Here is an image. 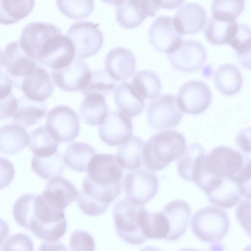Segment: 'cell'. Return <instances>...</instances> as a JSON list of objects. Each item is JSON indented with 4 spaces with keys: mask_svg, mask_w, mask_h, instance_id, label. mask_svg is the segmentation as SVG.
Here are the masks:
<instances>
[{
    "mask_svg": "<svg viewBox=\"0 0 251 251\" xmlns=\"http://www.w3.org/2000/svg\"><path fill=\"white\" fill-rule=\"evenodd\" d=\"M251 38V27L246 24L237 22L235 28L227 44L236 50Z\"/></svg>",
    "mask_w": 251,
    "mask_h": 251,
    "instance_id": "46",
    "label": "cell"
},
{
    "mask_svg": "<svg viewBox=\"0 0 251 251\" xmlns=\"http://www.w3.org/2000/svg\"><path fill=\"white\" fill-rule=\"evenodd\" d=\"M244 6V0H214L211 4L212 17L227 22L235 21Z\"/></svg>",
    "mask_w": 251,
    "mask_h": 251,
    "instance_id": "40",
    "label": "cell"
},
{
    "mask_svg": "<svg viewBox=\"0 0 251 251\" xmlns=\"http://www.w3.org/2000/svg\"><path fill=\"white\" fill-rule=\"evenodd\" d=\"M178 251H201L193 249H189V248H183V249L179 250Z\"/></svg>",
    "mask_w": 251,
    "mask_h": 251,
    "instance_id": "52",
    "label": "cell"
},
{
    "mask_svg": "<svg viewBox=\"0 0 251 251\" xmlns=\"http://www.w3.org/2000/svg\"><path fill=\"white\" fill-rule=\"evenodd\" d=\"M17 106L18 100L12 93L0 98V120L12 116L17 109Z\"/></svg>",
    "mask_w": 251,
    "mask_h": 251,
    "instance_id": "47",
    "label": "cell"
},
{
    "mask_svg": "<svg viewBox=\"0 0 251 251\" xmlns=\"http://www.w3.org/2000/svg\"><path fill=\"white\" fill-rule=\"evenodd\" d=\"M99 23L91 21L74 23L66 33L73 42L75 57L84 58L97 53L103 42V34Z\"/></svg>",
    "mask_w": 251,
    "mask_h": 251,
    "instance_id": "11",
    "label": "cell"
},
{
    "mask_svg": "<svg viewBox=\"0 0 251 251\" xmlns=\"http://www.w3.org/2000/svg\"><path fill=\"white\" fill-rule=\"evenodd\" d=\"M113 98L119 110L129 117L138 116L145 108L144 98L128 82H122L115 87Z\"/></svg>",
    "mask_w": 251,
    "mask_h": 251,
    "instance_id": "24",
    "label": "cell"
},
{
    "mask_svg": "<svg viewBox=\"0 0 251 251\" xmlns=\"http://www.w3.org/2000/svg\"><path fill=\"white\" fill-rule=\"evenodd\" d=\"M248 157L227 146L215 147L204 156L199 176L204 174L234 180Z\"/></svg>",
    "mask_w": 251,
    "mask_h": 251,
    "instance_id": "6",
    "label": "cell"
},
{
    "mask_svg": "<svg viewBox=\"0 0 251 251\" xmlns=\"http://www.w3.org/2000/svg\"><path fill=\"white\" fill-rule=\"evenodd\" d=\"M144 146L142 139L132 135L128 141L119 147L116 157L124 169L132 171L141 167Z\"/></svg>",
    "mask_w": 251,
    "mask_h": 251,
    "instance_id": "33",
    "label": "cell"
},
{
    "mask_svg": "<svg viewBox=\"0 0 251 251\" xmlns=\"http://www.w3.org/2000/svg\"><path fill=\"white\" fill-rule=\"evenodd\" d=\"M235 50V56L240 64L251 70V38Z\"/></svg>",
    "mask_w": 251,
    "mask_h": 251,
    "instance_id": "48",
    "label": "cell"
},
{
    "mask_svg": "<svg viewBox=\"0 0 251 251\" xmlns=\"http://www.w3.org/2000/svg\"><path fill=\"white\" fill-rule=\"evenodd\" d=\"M79 113L87 124L101 125L109 113L104 96L97 93L85 96L79 105Z\"/></svg>",
    "mask_w": 251,
    "mask_h": 251,
    "instance_id": "27",
    "label": "cell"
},
{
    "mask_svg": "<svg viewBox=\"0 0 251 251\" xmlns=\"http://www.w3.org/2000/svg\"><path fill=\"white\" fill-rule=\"evenodd\" d=\"M204 150L199 143H192L177 160V170L179 176L185 180L196 182L201 170Z\"/></svg>",
    "mask_w": 251,
    "mask_h": 251,
    "instance_id": "26",
    "label": "cell"
},
{
    "mask_svg": "<svg viewBox=\"0 0 251 251\" xmlns=\"http://www.w3.org/2000/svg\"><path fill=\"white\" fill-rule=\"evenodd\" d=\"M17 100V108L12 115L16 124L28 127L38 123L46 115L47 107L44 102L30 100L25 95Z\"/></svg>",
    "mask_w": 251,
    "mask_h": 251,
    "instance_id": "28",
    "label": "cell"
},
{
    "mask_svg": "<svg viewBox=\"0 0 251 251\" xmlns=\"http://www.w3.org/2000/svg\"><path fill=\"white\" fill-rule=\"evenodd\" d=\"M59 144L45 126H39L29 133V148L34 156L45 157L53 154L58 151Z\"/></svg>",
    "mask_w": 251,
    "mask_h": 251,
    "instance_id": "36",
    "label": "cell"
},
{
    "mask_svg": "<svg viewBox=\"0 0 251 251\" xmlns=\"http://www.w3.org/2000/svg\"><path fill=\"white\" fill-rule=\"evenodd\" d=\"M131 84L144 99L156 98L161 89L159 77L155 72L150 70H141L135 72Z\"/></svg>",
    "mask_w": 251,
    "mask_h": 251,
    "instance_id": "37",
    "label": "cell"
},
{
    "mask_svg": "<svg viewBox=\"0 0 251 251\" xmlns=\"http://www.w3.org/2000/svg\"><path fill=\"white\" fill-rule=\"evenodd\" d=\"M140 251H162L160 249L157 247L153 246H148L143 248Z\"/></svg>",
    "mask_w": 251,
    "mask_h": 251,
    "instance_id": "51",
    "label": "cell"
},
{
    "mask_svg": "<svg viewBox=\"0 0 251 251\" xmlns=\"http://www.w3.org/2000/svg\"><path fill=\"white\" fill-rule=\"evenodd\" d=\"M133 125L130 117L120 110L110 111L99 126L101 140L110 146H121L132 136Z\"/></svg>",
    "mask_w": 251,
    "mask_h": 251,
    "instance_id": "15",
    "label": "cell"
},
{
    "mask_svg": "<svg viewBox=\"0 0 251 251\" xmlns=\"http://www.w3.org/2000/svg\"><path fill=\"white\" fill-rule=\"evenodd\" d=\"M149 15L148 0H119L116 5V17L123 27L132 28L140 25Z\"/></svg>",
    "mask_w": 251,
    "mask_h": 251,
    "instance_id": "25",
    "label": "cell"
},
{
    "mask_svg": "<svg viewBox=\"0 0 251 251\" xmlns=\"http://www.w3.org/2000/svg\"><path fill=\"white\" fill-rule=\"evenodd\" d=\"M0 251H34L33 242L26 234H14L1 243Z\"/></svg>",
    "mask_w": 251,
    "mask_h": 251,
    "instance_id": "42",
    "label": "cell"
},
{
    "mask_svg": "<svg viewBox=\"0 0 251 251\" xmlns=\"http://www.w3.org/2000/svg\"><path fill=\"white\" fill-rule=\"evenodd\" d=\"M12 212L18 225L45 241L56 242L66 231L64 210L50 203L42 194L22 195L14 202Z\"/></svg>",
    "mask_w": 251,
    "mask_h": 251,
    "instance_id": "1",
    "label": "cell"
},
{
    "mask_svg": "<svg viewBox=\"0 0 251 251\" xmlns=\"http://www.w3.org/2000/svg\"><path fill=\"white\" fill-rule=\"evenodd\" d=\"M236 217L246 233L251 238V200H242L236 209Z\"/></svg>",
    "mask_w": 251,
    "mask_h": 251,
    "instance_id": "45",
    "label": "cell"
},
{
    "mask_svg": "<svg viewBox=\"0 0 251 251\" xmlns=\"http://www.w3.org/2000/svg\"><path fill=\"white\" fill-rule=\"evenodd\" d=\"M149 39L158 51L170 53L182 42L181 34L174 23V17L160 15L152 22L148 30Z\"/></svg>",
    "mask_w": 251,
    "mask_h": 251,
    "instance_id": "14",
    "label": "cell"
},
{
    "mask_svg": "<svg viewBox=\"0 0 251 251\" xmlns=\"http://www.w3.org/2000/svg\"><path fill=\"white\" fill-rule=\"evenodd\" d=\"M45 127L58 142H69L79 134L80 120L76 112L71 107L57 105L48 112Z\"/></svg>",
    "mask_w": 251,
    "mask_h": 251,
    "instance_id": "9",
    "label": "cell"
},
{
    "mask_svg": "<svg viewBox=\"0 0 251 251\" xmlns=\"http://www.w3.org/2000/svg\"><path fill=\"white\" fill-rule=\"evenodd\" d=\"M176 98L183 112L196 115L208 108L211 102L212 94L205 83L200 80L193 79L181 85Z\"/></svg>",
    "mask_w": 251,
    "mask_h": 251,
    "instance_id": "13",
    "label": "cell"
},
{
    "mask_svg": "<svg viewBox=\"0 0 251 251\" xmlns=\"http://www.w3.org/2000/svg\"><path fill=\"white\" fill-rule=\"evenodd\" d=\"M42 194L51 205L64 210L67 206L77 199L79 192L69 180L57 176L48 181Z\"/></svg>",
    "mask_w": 251,
    "mask_h": 251,
    "instance_id": "22",
    "label": "cell"
},
{
    "mask_svg": "<svg viewBox=\"0 0 251 251\" xmlns=\"http://www.w3.org/2000/svg\"><path fill=\"white\" fill-rule=\"evenodd\" d=\"M116 84V81L111 77L106 70H97L92 72L89 82L81 93L84 96L97 93L105 97L114 90Z\"/></svg>",
    "mask_w": 251,
    "mask_h": 251,
    "instance_id": "39",
    "label": "cell"
},
{
    "mask_svg": "<svg viewBox=\"0 0 251 251\" xmlns=\"http://www.w3.org/2000/svg\"><path fill=\"white\" fill-rule=\"evenodd\" d=\"M29 143V134L18 124L4 125L0 128V150L1 152L13 154L22 151Z\"/></svg>",
    "mask_w": 251,
    "mask_h": 251,
    "instance_id": "29",
    "label": "cell"
},
{
    "mask_svg": "<svg viewBox=\"0 0 251 251\" xmlns=\"http://www.w3.org/2000/svg\"><path fill=\"white\" fill-rule=\"evenodd\" d=\"M241 196L251 200V158L249 157L234 178Z\"/></svg>",
    "mask_w": 251,
    "mask_h": 251,
    "instance_id": "44",
    "label": "cell"
},
{
    "mask_svg": "<svg viewBox=\"0 0 251 251\" xmlns=\"http://www.w3.org/2000/svg\"><path fill=\"white\" fill-rule=\"evenodd\" d=\"M145 208L130 202L127 199L117 201L113 209V221L118 236L132 245L142 244L148 239L142 227Z\"/></svg>",
    "mask_w": 251,
    "mask_h": 251,
    "instance_id": "4",
    "label": "cell"
},
{
    "mask_svg": "<svg viewBox=\"0 0 251 251\" xmlns=\"http://www.w3.org/2000/svg\"><path fill=\"white\" fill-rule=\"evenodd\" d=\"M158 180L153 172L145 168L128 172L123 180L126 199L132 203L143 206L157 193Z\"/></svg>",
    "mask_w": 251,
    "mask_h": 251,
    "instance_id": "8",
    "label": "cell"
},
{
    "mask_svg": "<svg viewBox=\"0 0 251 251\" xmlns=\"http://www.w3.org/2000/svg\"><path fill=\"white\" fill-rule=\"evenodd\" d=\"M105 70L115 81L124 80L134 73L136 67L135 57L129 50L124 47L112 49L104 59Z\"/></svg>",
    "mask_w": 251,
    "mask_h": 251,
    "instance_id": "19",
    "label": "cell"
},
{
    "mask_svg": "<svg viewBox=\"0 0 251 251\" xmlns=\"http://www.w3.org/2000/svg\"><path fill=\"white\" fill-rule=\"evenodd\" d=\"M38 251H69L66 247L60 242H46L43 243Z\"/></svg>",
    "mask_w": 251,
    "mask_h": 251,
    "instance_id": "50",
    "label": "cell"
},
{
    "mask_svg": "<svg viewBox=\"0 0 251 251\" xmlns=\"http://www.w3.org/2000/svg\"><path fill=\"white\" fill-rule=\"evenodd\" d=\"M61 33V30L52 24L31 22L23 28L19 43L24 52L36 61L37 55L45 42Z\"/></svg>",
    "mask_w": 251,
    "mask_h": 251,
    "instance_id": "18",
    "label": "cell"
},
{
    "mask_svg": "<svg viewBox=\"0 0 251 251\" xmlns=\"http://www.w3.org/2000/svg\"><path fill=\"white\" fill-rule=\"evenodd\" d=\"M229 224V219L225 211L209 205L199 209L193 215L191 227L194 235L201 241L215 243L226 235Z\"/></svg>",
    "mask_w": 251,
    "mask_h": 251,
    "instance_id": "5",
    "label": "cell"
},
{
    "mask_svg": "<svg viewBox=\"0 0 251 251\" xmlns=\"http://www.w3.org/2000/svg\"><path fill=\"white\" fill-rule=\"evenodd\" d=\"M21 89L30 100L43 102L53 91V83L46 69L37 67L33 72L23 79Z\"/></svg>",
    "mask_w": 251,
    "mask_h": 251,
    "instance_id": "23",
    "label": "cell"
},
{
    "mask_svg": "<svg viewBox=\"0 0 251 251\" xmlns=\"http://www.w3.org/2000/svg\"><path fill=\"white\" fill-rule=\"evenodd\" d=\"M0 22L10 25L18 22L27 16L34 6L33 0H1Z\"/></svg>",
    "mask_w": 251,
    "mask_h": 251,
    "instance_id": "35",
    "label": "cell"
},
{
    "mask_svg": "<svg viewBox=\"0 0 251 251\" xmlns=\"http://www.w3.org/2000/svg\"><path fill=\"white\" fill-rule=\"evenodd\" d=\"M169 229L166 239L175 241L180 238L187 230L191 213L188 203L181 200H175L168 203L161 210Z\"/></svg>",
    "mask_w": 251,
    "mask_h": 251,
    "instance_id": "20",
    "label": "cell"
},
{
    "mask_svg": "<svg viewBox=\"0 0 251 251\" xmlns=\"http://www.w3.org/2000/svg\"><path fill=\"white\" fill-rule=\"evenodd\" d=\"M69 247L71 251H95L96 245L90 234L82 230H77L70 237Z\"/></svg>",
    "mask_w": 251,
    "mask_h": 251,
    "instance_id": "43",
    "label": "cell"
},
{
    "mask_svg": "<svg viewBox=\"0 0 251 251\" xmlns=\"http://www.w3.org/2000/svg\"><path fill=\"white\" fill-rule=\"evenodd\" d=\"M243 251H251V244L248 245L247 247H246Z\"/></svg>",
    "mask_w": 251,
    "mask_h": 251,
    "instance_id": "53",
    "label": "cell"
},
{
    "mask_svg": "<svg viewBox=\"0 0 251 251\" xmlns=\"http://www.w3.org/2000/svg\"><path fill=\"white\" fill-rule=\"evenodd\" d=\"M186 148L185 138L181 133L172 129L161 131L144 144L142 162L151 171H159L179 159Z\"/></svg>",
    "mask_w": 251,
    "mask_h": 251,
    "instance_id": "2",
    "label": "cell"
},
{
    "mask_svg": "<svg viewBox=\"0 0 251 251\" xmlns=\"http://www.w3.org/2000/svg\"><path fill=\"white\" fill-rule=\"evenodd\" d=\"M59 10L67 17L75 20L87 17L94 7V1L90 0H60L56 1Z\"/></svg>",
    "mask_w": 251,
    "mask_h": 251,
    "instance_id": "41",
    "label": "cell"
},
{
    "mask_svg": "<svg viewBox=\"0 0 251 251\" xmlns=\"http://www.w3.org/2000/svg\"><path fill=\"white\" fill-rule=\"evenodd\" d=\"M51 76L54 83L62 90L81 91L89 82L92 72L82 58L75 56L68 66L61 69L52 70Z\"/></svg>",
    "mask_w": 251,
    "mask_h": 251,
    "instance_id": "17",
    "label": "cell"
},
{
    "mask_svg": "<svg viewBox=\"0 0 251 251\" xmlns=\"http://www.w3.org/2000/svg\"><path fill=\"white\" fill-rule=\"evenodd\" d=\"M75 56L72 40L62 33L48 39L40 49L36 61L41 65L52 70H59L69 65Z\"/></svg>",
    "mask_w": 251,
    "mask_h": 251,
    "instance_id": "12",
    "label": "cell"
},
{
    "mask_svg": "<svg viewBox=\"0 0 251 251\" xmlns=\"http://www.w3.org/2000/svg\"><path fill=\"white\" fill-rule=\"evenodd\" d=\"M174 23L181 34H193L201 29L206 22L205 8L197 2H186L177 7Z\"/></svg>",
    "mask_w": 251,
    "mask_h": 251,
    "instance_id": "21",
    "label": "cell"
},
{
    "mask_svg": "<svg viewBox=\"0 0 251 251\" xmlns=\"http://www.w3.org/2000/svg\"><path fill=\"white\" fill-rule=\"evenodd\" d=\"M64 161L62 154L58 151L45 157L33 155L31 166L39 176L44 179H51L60 176L64 172Z\"/></svg>",
    "mask_w": 251,
    "mask_h": 251,
    "instance_id": "34",
    "label": "cell"
},
{
    "mask_svg": "<svg viewBox=\"0 0 251 251\" xmlns=\"http://www.w3.org/2000/svg\"><path fill=\"white\" fill-rule=\"evenodd\" d=\"M237 22H227L209 18L204 28L205 36L210 43L214 45L227 44Z\"/></svg>",
    "mask_w": 251,
    "mask_h": 251,
    "instance_id": "38",
    "label": "cell"
},
{
    "mask_svg": "<svg viewBox=\"0 0 251 251\" xmlns=\"http://www.w3.org/2000/svg\"><path fill=\"white\" fill-rule=\"evenodd\" d=\"M183 115L176 96L170 94L161 95L154 99L149 102L147 110L148 123L155 129L176 126Z\"/></svg>",
    "mask_w": 251,
    "mask_h": 251,
    "instance_id": "10",
    "label": "cell"
},
{
    "mask_svg": "<svg viewBox=\"0 0 251 251\" xmlns=\"http://www.w3.org/2000/svg\"><path fill=\"white\" fill-rule=\"evenodd\" d=\"M96 150L83 142H74L68 145L64 154L67 166L77 172H87L89 163L96 154Z\"/></svg>",
    "mask_w": 251,
    "mask_h": 251,
    "instance_id": "32",
    "label": "cell"
},
{
    "mask_svg": "<svg viewBox=\"0 0 251 251\" xmlns=\"http://www.w3.org/2000/svg\"><path fill=\"white\" fill-rule=\"evenodd\" d=\"M168 58L172 66L177 70L192 72L200 69L204 63L207 53L199 41L182 40L179 46L168 53Z\"/></svg>",
    "mask_w": 251,
    "mask_h": 251,
    "instance_id": "16",
    "label": "cell"
},
{
    "mask_svg": "<svg viewBox=\"0 0 251 251\" xmlns=\"http://www.w3.org/2000/svg\"><path fill=\"white\" fill-rule=\"evenodd\" d=\"M124 170L114 154H96L89 163L84 178L93 186L119 196Z\"/></svg>",
    "mask_w": 251,
    "mask_h": 251,
    "instance_id": "3",
    "label": "cell"
},
{
    "mask_svg": "<svg viewBox=\"0 0 251 251\" xmlns=\"http://www.w3.org/2000/svg\"><path fill=\"white\" fill-rule=\"evenodd\" d=\"M0 72L8 75L13 86L21 89L24 78L37 68L36 61L29 57L17 41L10 42L0 51Z\"/></svg>",
    "mask_w": 251,
    "mask_h": 251,
    "instance_id": "7",
    "label": "cell"
},
{
    "mask_svg": "<svg viewBox=\"0 0 251 251\" xmlns=\"http://www.w3.org/2000/svg\"><path fill=\"white\" fill-rule=\"evenodd\" d=\"M206 197L209 202L216 206L230 208L239 201L241 195L237 184L232 179L224 177Z\"/></svg>",
    "mask_w": 251,
    "mask_h": 251,
    "instance_id": "31",
    "label": "cell"
},
{
    "mask_svg": "<svg viewBox=\"0 0 251 251\" xmlns=\"http://www.w3.org/2000/svg\"><path fill=\"white\" fill-rule=\"evenodd\" d=\"M217 89L226 95H233L241 88L243 79L238 68L230 63H225L216 69L213 77Z\"/></svg>",
    "mask_w": 251,
    "mask_h": 251,
    "instance_id": "30",
    "label": "cell"
},
{
    "mask_svg": "<svg viewBox=\"0 0 251 251\" xmlns=\"http://www.w3.org/2000/svg\"><path fill=\"white\" fill-rule=\"evenodd\" d=\"M236 142L243 152H251V127L242 128L236 135Z\"/></svg>",
    "mask_w": 251,
    "mask_h": 251,
    "instance_id": "49",
    "label": "cell"
}]
</instances>
